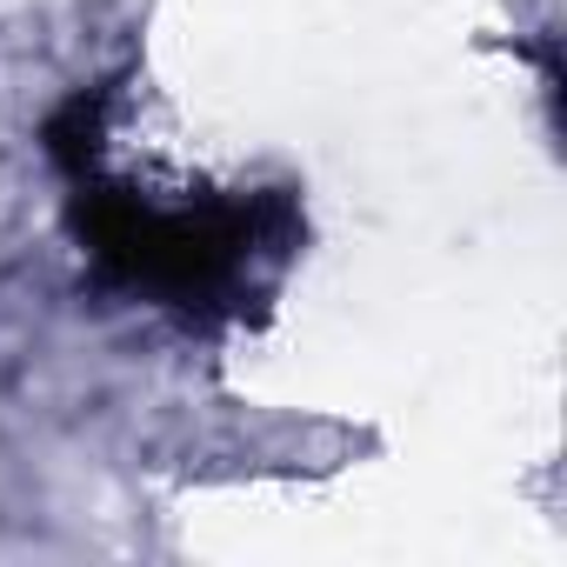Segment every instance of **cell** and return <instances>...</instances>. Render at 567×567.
<instances>
[{"label": "cell", "instance_id": "6da1fadb", "mask_svg": "<svg viewBox=\"0 0 567 567\" xmlns=\"http://www.w3.org/2000/svg\"><path fill=\"white\" fill-rule=\"evenodd\" d=\"M74 234L94 267L127 295H147L187 321L234 315L260 260H288L301 240L288 194H207L161 207L101 174L74 181Z\"/></svg>", "mask_w": 567, "mask_h": 567}, {"label": "cell", "instance_id": "7a4b0ae2", "mask_svg": "<svg viewBox=\"0 0 567 567\" xmlns=\"http://www.w3.org/2000/svg\"><path fill=\"white\" fill-rule=\"evenodd\" d=\"M107 114H114V87H87V94H74L68 107H54V114H48V127H41V147H48V161H54L68 181H81V174H101Z\"/></svg>", "mask_w": 567, "mask_h": 567}]
</instances>
